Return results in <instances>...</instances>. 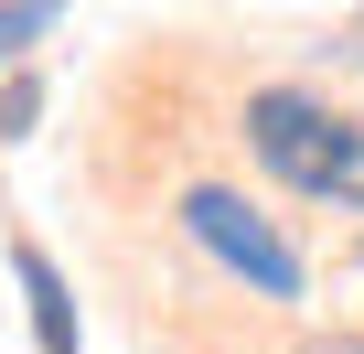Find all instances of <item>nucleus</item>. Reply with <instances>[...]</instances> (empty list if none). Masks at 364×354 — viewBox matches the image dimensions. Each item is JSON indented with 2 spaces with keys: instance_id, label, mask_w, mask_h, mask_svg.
I'll list each match as a JSON object with an SVG mask.
<instances>
[{
  "instance_id": "nucleus-3",
  "label": "nucleus",
  "mask_w": 364,
  "mask_h": 354,
  "mask_svg": "<svg viewBox=\"0 0 364 354\" xmlns=\"http://www.w3.org/2000/svg\"><path fill=\"white\" fill-rule=\"evenodd\" d=\"M11 269H22V301H33V343H43V354H75V311H65V279H54V258H43V247H22Z\"/></svg>"
},
{
  "instance_id": "nucleus-5",
  "label": "nucleus",
  "mask_w": 364,
  "mask_h": 354,
  "mask_svg": "<svg viewBox=\"0 0 364 354\" xmlns=\"http://www.w3.org/2000/svg\"><path fill=\"white\" fill-rule=\"evenodd\" d=\"M321 354H364V343H321Z\"/></svg>"
},
{
  "instance_id": "nucleus-2",
  "label": "nucleus",
  "mask_w": 364,
  "mask_h": 354,
  "mask_svg": "<svg viewBox=\"0 0 364 354\" xmlns=\"http://www.w3.org/2000/svg\"><path fill=\"white\" fill-rule=\"evenodd\" d=\"M182 236H193V247H215V258H225L236 279H257L268 301H300V258H289V247H279V236H268V226H257L225 183H193V194H182Z\"/></svg>"
},
{
  "instance_id": "nucleus-4",
  "label": "nucleus",
  "mask_w": 364,
  "mask_h": 354,
  "mask_svg": "<svg viewBox=\"0 0 364 354\" xmlns=\"http://www.w3.org/2000/svg\"><path fill=\"white\" fill-rule=\"evenodd\" d=\"M43 33H54V11H0V65H11L22 43H43Z\"/></svg>"
},
{
  "instance_id": "nucleus-1",
  "label": "nucleus",
  "mask_w": 364,
  "mask_h": 354,
  "mask_svg": "<svg viewBox=\"0 0 364 354\" xmlns=\"http://www.w3.org/2000/svg\"><path fill=\"white\" fill-rule=\"evenodd\" d=\"M247 150L279 172L289 194L364 215V118H343V108H321L300 86H257L247 97Z\"/></svg>"
}]
</instances>
